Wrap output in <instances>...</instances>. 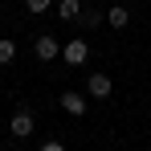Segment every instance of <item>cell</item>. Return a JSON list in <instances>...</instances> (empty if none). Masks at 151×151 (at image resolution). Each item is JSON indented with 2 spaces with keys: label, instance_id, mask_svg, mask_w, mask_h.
Segmentation results:
<instances>
[{
  "label": "cell",
  "instance_id": "1",
  "mask_svg": "<svg viewBox=\"0 0 151 151\" xmlns=\"http://www.w3.org/2000/svg\"><path fill=\"white\" fill-rule=\"evenodd\" d=\"M86 57H90V45H86L82 37H74V41L61 45V61H65V65H86Z\"/></svg>",
  "mask_w": 151,
  "mask_h": 151
},
{
  "label": "cell",
  "instance_id": "2",
  "mask_svg": "<svg viewBox=\"0 0 151 151\" xmlns=\"http://www.w3.org/2000/svg\"><path fill=\"white\" fill-rule=\"evenodd\" d=\"M33 53H37L41 61H53V57H61V45H57V37H53V33H41V37L33 41Z\"/></svg>",
  "mask_w": 151,
  "mask_h": 151
},
{
  "label": "cell",
  "instance_id": "3",
  "mask_svg": "<svg viewBox=\"0 0 151 151\" xmlns=\"http://www.w3.org/2000/svg\"><path fill=\"white\" fill-rule=\"evenodd\" d=\"M8 131H12V139H29V135H33V110H29V106H21V110L12 114Z\"/></svg>",
  "mask_w": 151,
  "mask_h": 151
},
{
  "label": "cell",
  "instance_id": "4",
  "mask_svg": "<svg viewBox=\"0 0 151 151\" xmlns=\"http://www.w3.org/2000/svg\"><path fill=\"white\" fill-rule=\"evenodd\" d=\"M61 110H65V114H74V119H82V114L90 110V102L82 98L78 90H65V94H61Z\"/></svg>",
  "mask_w": 151,
  "mask_h": 151
},
{
  "label": "cell",
  "instance_id": "5",
  "mask_svg": "<svg viewBox=\"0 0 151 151\" xmlns=\"http://www.w3.org/2000/svg\"><path fill=\"white\" fill-rule=\"evenodd\" d=\"M86 94L90 98H110V74H90L86 78Z\"/></svg>",
  "mask_w": 151,
  "mask_h": 151
},
{
  "label": "cell",
  "instance_id": "6",
  "mask_svg": "<svg viewBox=\"0 0 151 151\" xmlns=\"http://www.w3.org/2000/svg\"><path fill=\"white\" fill-rule=\"evenodd\" d=\"M106 21H110V29H127L131 25V8L127 4H110L106 8Z\"/></svg>",
  "mask_w": 151,
  "mask_h": 151
},
{
  "label": "cell",
  "instance_id": "7",
  "mask_svg": "<svg viewBox=\"0 0 151 151\" xmlns=\"http://www.w3.org/2000/svg\"><path fill=\"white\" fill-rule=\"evenodd\" d=\"M57 17L61 21H78L82 17V0H57Z\"/></svg>",
  "mask_w": 151,
  "mask_h": 151
},
{
  "label": "cell",
  "instance_id": "8",
  "mask_svg": "<svg viewBox=\"0 0 151 151\" xmlns=\"http://www.w3.org/2000/svg\"><path fill=\"white\" fill-rule=\"evenodd\" d=\"M12 57H17V41L12 37H0V65H8Z\"/></svg>",
  "mask_w": 151,
  "mask_h": 151
},
{
  "label": "cell",
  "instance_id": "9",
  "mask_svg": "<svg viewBox=\"0 0 151 151\" xmlns=\"http://www.w3.org/2000/svg\"><path fill=\"white\" fill-rule=\"evenodd\" d=\"M49 8H53V0H25V12H33V17H41Z\"/></svg>",
  "mask_w": 151,
  "mask_h": 151
},
{
  "label": "cell",
  "instance_id": "10",
  "mask_svg": "<svg viewBox=\"0 0 151 151\" xmlns=\"http://www.w3.org/2000/svg\"><path fill=\"white\" fill-rule=\"evenodd\" d=\"M41 151H65V147H61L57 139H49V143H41Z\"/></svg>",
  "mask_w": 151,
  "mask_h": 151
}]
</instances>
